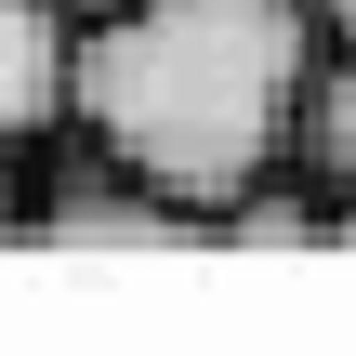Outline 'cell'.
<instances>
[{"mask_svg":"<svg viewBox=\"0 0 356 356\" xmlns=\"http://www.w3.org/2000/svg\"><path fill=\"white\" fill-rule=\"evenodd\" d=\"M330 53L317 0H119L79 13L66 132L145 172L172 211L225 225L264 172H291V106Z\"/></svg>","mask_w":356,"mask_h":356,"instance_id":"6da1fadb","label":"cell"},{"mask_svg":"<svg viewBox=\"0 0 356 356\" xmlns=\"http://www.w3.org/2000/svg\"><path fill=\"white\" fill-rule=\"evenodd\" d=\"M291 172H304L330 211H356V40L317 53V79H304V106H291Z\"/></svg>","mask_w":356,"mask_h":356,"instance_id":"277c9868","label":"cell"},{"mask_svg":"<svg viewBox=\"0 0 356 356\" xmlns=\"http://www.w3.org/2000/svg\"><path fill=\"white\" fill-rule=\"evenodd\" d=\"M343 225H356V211H343Z\"/></svg>","mask_w":356,"mask_h":356,"instance_id":"ba28073f","label":"cell"},{"mask_svg":"<svg viewBox=\"0 0 356 356\" xmlns=\"http://www.w3.org/2000/svg\"><path fill=\"white\" fill-rule=\"evenodd\" d=\"M317 13H330V40H356V0H317Z\"/></svg>","mask_w":356,"mask_h":356,"instance_id":"8992f818","label":"cell"},{"mask_svg":"<svg viewBox=\"0 0 356 356\" xmlns=\"http://www.w3.org/2000/svg\"><path fill=\"white\" fill-rule=\"evenodd\" d=\"M26 238H79V251H159V238H211L198 211H172L145 172H119L106 145H79L66 132V159L40 172V225Z\"/></svg>","mask_w":356,"mask_h":356,"instance_id":"7a4b0ae2","label":"cell"},{"mask_svg":"<svg viewBox=\"0 0 356 356\" xmlns=\"http://www.w3.org/2000/svg\"><path fill=\"white\" fill-rule=\"evenodd\" d=\"M66 13H119V0H66Z\"/></svg>","mask_w":356,"mask_h":356,"instance_id":"52a82bcc","label":"cell"},{"mask_svg":"<svg viewBox=\"0 0 356 356\" xmlns=\"http://www.w3.org/2000/svg\"><path fill=\"white\" fill-rule=\"evenodd\" d=\"M66 66H79V13L66 0H0V145L66 132Z\"/></svg>","mask_w":356,"mask_h":356,"instance_id":"3957f363","label":"cell"},{"mask_svg":"<svg viewBox=\"0 0 356 356\" xmlns=\"http://www.w3.org/2000/svg\"><path fill=\"white\" fill-rule=\"evenodd\" d=\"M40 225V145H0V238Z\"/></svg>","mask_w":356,"mask_h":356,"instance_id":"5b68a950","label":"cell"}]
</instances>
